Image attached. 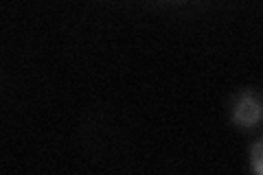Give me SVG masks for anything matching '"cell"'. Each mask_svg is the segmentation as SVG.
<instances>
[{
  "mask_svg": "<svg viewBox=\"0 0 263 175\" xmlns=\"http://www.w3.org/2000/svg\"><path fill=\"white\" fill-rule=\"evenodd\" d=\"M230 119L239 129H252L257 127L263 119V103L257 99L252 90H241L233 103V114Z\"/></svg>",
  "mask_w": 263,
  "mask_h": 175,
  "instance_id": "1",
  "label": "cell"
},
{
  "mask_svg": "<svg viewBox=\"0 0 263 175\" xmlns=\"http://www.w3.org/2000/svg\"><path fill=\"white\" fill-rule=\"evenodd\" d=\"M250 164H252V171L263 175V138L257 140L250 149Z\"/></svg>",
  "mask_w": 263,
  "mask_h": 175,
  "instance_id": "2",
  "label": "cell"
}]
</instances>
